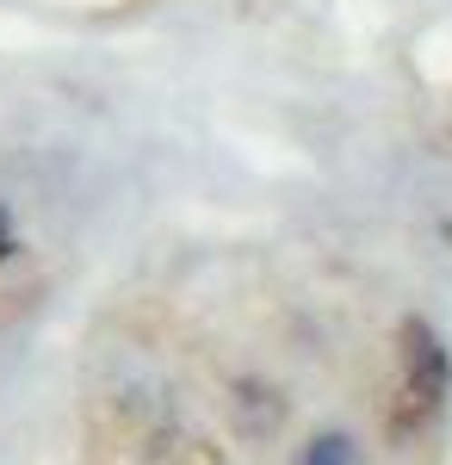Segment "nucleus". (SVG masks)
Returning a JSON list of instances; mask_svg holds the SVG:
<instances>
[{"label":"nucleus","instance_id":"1","mask_svg":"<svg viewBox=\"0 0 452 465\" xmlns=\"http://www.w3.org/2000/svg\"><path fill=\"white\" fill-rule=\"evenodd\" d=\"M397 341H403V348H397V354H403V403H397L390 429L416 434V429H427V422L447 410V397H452V354H447V341L434 335V322H421V317L403 322Z\"/></svg>","mask_w":452,"mask_h":465},{"label":"nucleus","instance_id":"2","mask_svg":"<svg viewBox=\"0 0 452 465\" xmlns=\"http://www.w3.org/2000/svg\"><path fill=\"white\" fill-rule=\"evenodd\" d=\"M359 453H353V440L341 429H322L304 440V453H298V465H353Z\"/></svg>","mask_w":452,"mask_h":465},{"label":"nucleus","instance_id":"3","mask_svg":"<svg viewBox=\"0 0 452 465\" xmlns=\"http://www.w3.org/2000/svg\"><path fill=\"white\" fill-rule=\"evenodd\" d=\"M13 254H19V236H13V217L0 205V261H13Z\"/></svg>","mask_w":452,"mask_h":465},{"label":"nucleus","instance_id":"4","mask_svg":"<svg viewBox=\"0 0 452 465\" xmlns=\"http://www.w3.org/2000/svg\"><path fill=\"white\" fill-rule=\"evenodd\" d=\"M440 236H447V242H452V223H440Z\"/></svg>","mask_w":452,"mask_h":465}]
</instances>
